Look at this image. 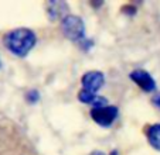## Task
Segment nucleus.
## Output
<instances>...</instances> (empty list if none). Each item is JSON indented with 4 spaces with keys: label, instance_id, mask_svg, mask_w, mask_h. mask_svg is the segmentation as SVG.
I'll use <instances>...</instances> for the list:
<instances>
[{
    "label": "nucleus",
    "instance_id": "obj_4",
    "mask_svg": "<svg viewBox=\"0 0 160 155\" xmlns=\"http://www.w3.org/2000/svg\"><path fill=\"white\" fill-rule=\"evenodd\" d=\"M130 79H132L142 90H145V92H152V90H154V87H156L154 79L148 73V72L142 71V69L133 71L132 73H130Z\"/></svg>",
    "mask_w": 160,
    "mask_h": 155
},
{
    "label": "nucleus",
    "instance_id": "obj_9",
    "mask_svg": "<svg viewBox=\"0 0 160 155\" xmlns=\"http://www.w3.org/2000/svg\"><path fill=\"white\" fill-rule=\"evenodd\" d=\"M153 103L160 109V93H157V95L153 97Z\"/></svg>",
    "mask_w": 160,
    "mask_h": 155
},
{
    "label": "nucleus",
    "instance_id": "obj_2",
    "mask_svg": "<svg viewBox=\"0 0 160 155\" xmlns=\"http://www.w3.org/2000/svg\"><path fill=\"white\" fill-rule=\"evenodd\" d=\"M62 33L65 34L67 38L72 40V41L81 40L85 33L84 21L78 16H67L62 20Z\"/></svg>",
    "mask_w": 160,
    "mask_h": 155
},
{
    "label": "nucleus",
    "instance_id": "obj_10",
    "mask_svg": "<svg viewBox=\"0 0 160 155\" xmlns=\"http://www.w3.org/2000/svg\"><path fill=\"white\" fill-rule=\"evenodd\" d=\"M92 155H105V154H103V152H99V151H95Z\"/></svg>",
    "mask_w": 160,
    "mask_h": 155
},
{
    "label": "nucleus",
    "instance_id": "obj_11",
    "mask_svg": "<svg viewBox=\"0 0 160 155\" xmlns=\"http://www.w3.org/2000/svg\"><path fill=\"white\" fill-rule=\"evenodd\" d=\"M111 155H118V152H116V151H113V152H112Z\"/></svg>",
    "mask_w": 160,
    "mask_h": 155
},
{
    "label": "nucleus",
    "instance_id": "obj_3",
    "mask_svg": "<svg viewBox=\"0 0 160 155\" xmlns=\"http://www.w3.org/2000/svg\"><path fill=\"white\" fill-rule=\"evenodd\" d=\"M116 116H118V109L115 106H102V107H95L91 110L92 120L102 127H109L115 121Z\"/></svg>",
    "mask_w": 160,
    "mask_h": 155
},
{
    "label": "nucleus",
    "instance_id": "obj_7",
    "mask_svg": "<svg viewBox=\"0 0 160 155\" xmlns=\"http://www.w3.org/2000/svg\"><path fill=\"white\" fill-rule=\"evenodd\" d=\"M148 141L154 149L160 151V124H153L148 128Z\"/></svg>",
    "mask_w": 160,
    "mask_h": 155
},
{
    "label": "nucleus",
    "instance_id": "obj_8",
    "mask_svg": "<svg viewBox=\"0 0 160 155\" xmlns=\"http://www.w3.org/2000/svg\"><path fill=\"white\" fill-rule=\"evenodd\" d=\"M27 97H28V100H30L31 103H34V101L38 99V93H37L36 90H31V92L27 95Z\"/></svg>",
    "mask_w": 160,
    "mask_h": 155
},
{
    "label": "nucleus",
    "instance_id": "obj_6",
    "mask_svg": "<svg viewBox=\"0 0 160 155\" xmlns=\"http://www.w3.org/2000/svg\"><path fill=\"white\" fill-rule=\"evenodd\" d=\"M78 99L82 103H87V105H92L95 107H102V106H106V99L101 97V96H97L95 93L87 92V90L82 89L81 92L78 93Z\"/></svg>",
    "mask_w": 160,
    "mask_h": 155
},
{
    "label": "nucleus",
    "instance_id": "obj_1",
    "mask_svg": "<svg viewBox=\"0 0 160 155\" xmlns=\"http://www.w3.org/2000/svg\"><path fill=\"white\" fill-rule=\"evenodd\" d=\"M7 49L17 57H26L36 45V34L28 28H17L10 31L4 38Z\"/></svg>",
    "mask_w": 160,
    "mask_h": 155
},
{
    "label": "nucleus",
    "instance_id": "obj_5",
    "mask_svg": "<svg viewBox=\"0 0 160 155\" xmlns=\"http://www.w3.org/2000/svg\"><path fill=\"white\" fill-rule=\"evenodd\" d=\"M103 85V73L98 71H89L82 76V86L84 90L95 93Z\"/></svg>",
    "mask_w": 160,
    "mask_h": 155
}]
</instances>
